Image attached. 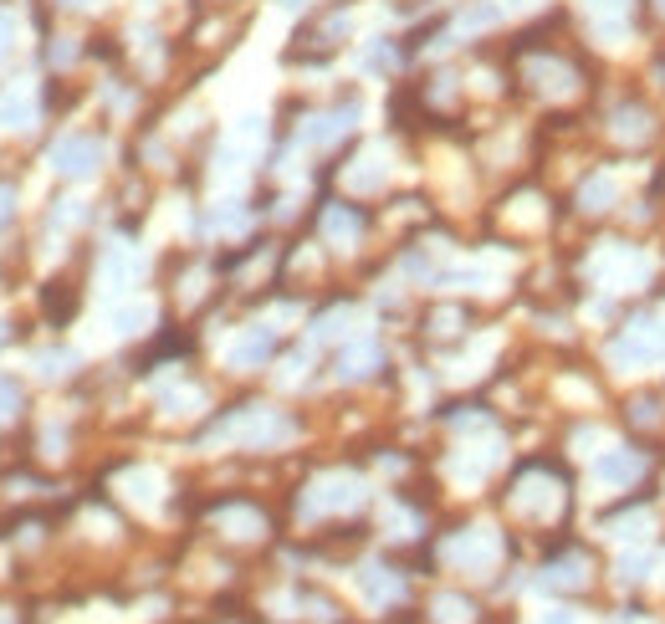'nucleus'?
I'll return each mask as SVG.
<instances>
[{
    "mask_svg": "<svg viewBox=\"0 0 665 624\" xmlns=\"http://www.w3.org/2000/svg\"><path fill=\"white\" fill-rule=\"evenodd\" d=\"M665 359V328L660 323H630L614 343V364H660Z\"/></svg>",
    "mask_w": 665,
    "mask_h": 624,
    "instance_id": "nucleus-1",
    "label": "nucleus"
},
{
    "mask_svg": "<svg viewBox=\"0 0 665 624\" xmlns=\"http://www.w3.org/2000/svg\"><path fill=\"white\" fill-rule=\"evenodd\" d=\"M98 159H103V144H98V139H87V133H72V139H62V144L52 149V169L72 174V180L93 174V169H98Z\"/></svg>",
    "mask_w": 665,
    "mask_h": 624,
    "instance_id": "nucleus-2",
    "label": "nucleus"
},
{
    "mask_svg": "<svg viewBox=\"0 0 665 624\" xmlns=\"http://www.w3.org/2000/svg\"><path fill=\"white\" fill-rule=\"evenodd\" d=\"M640 471H645V456H640V451H609V456L594 466V476H599L604 486H630V481H640Z\"/></svg>",
    "mask_w": 665,
    "mask_h": 624,
    "instance_id": "nucleus-3",
    "label": "nucleus"
},
{
    "mask_svg": "<svg viewBox=\"0 0 665 624\" xmlns=\"http://www.w3.org/2000/svg\"><path fill=\"white\" fill-rule=\"evenodd\" d=\"M272 348H277L272 328H251V333L231 348V364H236V369H251V364H261V359H272Z\"/></svg>",
    "mask_w": 665,
    "mask_h": 624,
    "instance_id": "nucleus-4",
    "label": "nucleus"
},
{
    "mask_svg": "<svg viewBox=\"0 0 665 624\" xmlns=\"http://www.w3.org/2000/svg\"><path fill=\"white\" fill-rule=\"evenodd\" d=\"M589 11H594V21H599L604 36H625V26H630V0H589Z\"/></svg>",
    "mask_w": 665,
    "mask_h": 624,
    "instance_id": "nucleus-5",
    "label": "nucleus"
},
{
    "mask_svg": "<svg viewBox=\"0 0 665 624\" xmlns=\"http://www.w3.org/2000/svg\"><path fill=\"white\" fill-rule=\"evenodd\" d=\"M359 502V486L353 481H323L318 486V497L307 502V512H328V507H353Z\"/></svg>",
    "mask_w": 665,
    "mask_h": 624,
    "instance_id": "nucleus-6",
    "label": "nucleus"
},
{
    "mask_svg": "<svg viewBox=\"0 0 665 624\" xmlns=\"http://www.w3.org/2000/svg\"><path fill=\"white\" fill-rule=\"evenodd\" d=\"M31 118H36V103H31L26 87L0 98V123H6V128H31Z\"/></svg>",
    "mask_w": 665,
    "mask_h": 624,
    "instance_id": "nucleus-7",
    "label": "nucleus"
},
{
    "mask_svg": "<svg viewBox=\"0 0 665 624\" xmlns=\"http://www.w3.org/2000/svg\"><path fill=\"white\" fill-rule=\"evenodd\" d=\"M374 364H379V348L374 343H359V348H348L343 359H338V374L343 379H364V374H374Z\"/></svg>",
    "mask_w": 665,
    "mask_h": 624,
    "instance_id": "nucleus-8",
    "label": "nucleus"
},
{
    "mask_svg": "<svg viewBox=\"0 0 665 624\" xmlns=\"http://www.w3.org/2000/svg\"><path fill=\"white\" fill-rule=\"evenodd\" d=\"M348 118H359V108H338V113L318 118V128H307V139H313V144H333L338 133L348 128Z\"/></svg>",
    "mask_w": 665,
    "mask_h": 624,
    "instance_id": "nucleus-9",
    "label": "nucleus"
},
{
    "mask_svg": "<svg viewBox=\"0 0 665 624\" xmlns=\"http://www.w3.org/2000/svg\"><path fill=\"white\" fill-rule=\"evenodd\" d=\"M614 133H619V139H645V133H650V113L645 108H619L614 113Z\"/></svg>",
    "mask_w": 665,
    "mask_h": 624,
    "instance_id": "nucleus-10",
    "label": "nucleus"
},
{
    "mask_svg": "<svg viewBox=\"0 0 665 624\" xmlns=\"http://www.w3.org/2000/svg\"><path fill=\"white\" fill-rule=\"evenodd\" d=\"M364 220L353 215V210H328V236H359Z\"/></svg>",
    "mask_w": 665,
    "mask_h": 624,
    "instance_id": "nucleus-11",
    "label": "nucleus"
},
{
    "mask_svg": "<svg viewBox=\"0 0 665 624\" xmlns=\"http://www.w3.org/2000/svg\"><path fill=\"white\" fill-rule=\"evenodd\" d=\"M614 200V180H609V174H604V180H589V190H584V205L589 210H604Z\"/></svg>",
    "mask_w": 665,
    "mask_h": 624,
    "instance_id": "nucleus-12",
    "label": "nucleus"
},
{
    "mask_svg": "<svg viewBox=\"0 0 665 624\" xmlns=\"http://www.w3.org/2000/svg\"><path fill=\"white\" fill-rule=\"evenodd\" d=\"M16 405H21V389H16L11 379H0V420H6Z\"/></svg>",
    "mask_w": 665,
    "mask_h": 624,
    "instance_id": "nucleus-13",
    "label": "nucleus"
},
{
    "mask_svg": "<svg viewBox=\"0 0 665 624\" xmlns=\"http://www.w3.org/2000/svg\"><path fill=\"white\" fill-rule=\"evenodd\" d=\"M543 624H573V614H568V609H548V619H543Z\"/></svg>",
    "mask_w": 665,
    "mask_h": 624,
    "instance_id": "nucleus-14",
    "label": "nucleus"
},
{
    "mask_svg": "<svg viewBox=\"0 0 665 624\" xmlns=\"http://www.w3.org/2000/svg\"><path fill=\"white\" fill-rule=\"evenodd\" d=\"M660 6H665V0H660Z\"/></svg>",
    "mask_w": 665,
    "mask_h": 624,
    "instance_id": "nucleus-15",
    "label": "nucleus"
}]
</instances>
